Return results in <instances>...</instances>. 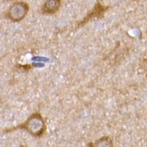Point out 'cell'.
<instances>
[{"label": "cell", "mask_w": 147, "mask_h": 147, "mask_svg": "<svg viewBox=\"0 0 147 147\" xmlns=\"http://www.w3.org/2000/svg\"><path fill=\"white\" fill-rule=\"evenodd\" d=\"M17 129H24L35 138H40L46 131V123L40 113H36L30 116L24 123L19 125L17 127L8 129V131Z\"/></svg>", "instance_id": "1"}, {"label": "cell", "mask_w": 147, "mask_h": 147, "mask_svg": "<svg viewBox=\"0 0 147 147\" xmlns=\"http://www.w3.org/2000/svg\"><path fill=\"white\" fill-rule=\"evenodd\" d=\"M29 11V6L26 2H16L11 5L7 12V16L12 22H20L25 18Z\"/></svg>", "instance_id": "2"}, {"label": "cell", "mask_w": 147, "mask_h": 147, "mask_svg": "<svg viewBox=\"0 0 147 147\" xmlns=\"http://www.w3.org/2000/svg\"><path fill=\"white\" fill-rule=\"evenodd\" d=\"M107 8L108 7H105V6H103L102 4L100 3V2H97L96 4L95 5L94 8H93L91 11L89 12L87 16H86V17L80 23L79 26H81V25H83V24H86V23H88L89 20H91L92 19L102 17L105 11H106Z\"/></svg>", "instance_id": "3"}, {"label": "cell", "mask_w": 147, "mask_h": 147, "mask_svg": "<svg viewBox=\"0 0 147 147\" xmlns=\"http://www.w3.org/2000/svg\"><path fill=\"white\" fill-rule=\"evenodd\" d=\"M60 7L59 0H48L46 1L42 7V13L45 15H52L56 13Z\"/></svg>", "instance_id": "4"}, {"label": "cell", "mask_w": 147, "mask_h": 147, "mask_svg": "<svg viewBox=\"0 0 147 147\" xmlns=\"http://www.w3.org/2000/svg\"><path fill=\"white\" fill-rule=\"evenodd\" d=\"M88 147H113V143L109 137L105 136L94 142H90L88 145Z\"/></svg>", "instance_id": "5"}, {"label": "cell", "mask_w": 147, "mask_h": 147, "mask_svg": "<svg viewBox=\"0 0 147 147\" xmlns=\"http://www.w3.org/2000/svg\"><path fill=\"white\" fill-rule=\"evenodd\" d=\"M142 67L144 70L147 72V54L143 56V59L142 60Z\"/></svg>", "instance_id": "6"}, {"label": "cell", "mask_w": 147, "mask_h": 147, "mask_svg": "<svg viewBox=\"0 0 147 147\" xmlns=\"http://www.w3.org/2000/svg\"><path fill=\"white\" fill-rule=\"evenodd\" d=\"M21 147H24V146H21Z\"/></svg>", "instance_id": "7"}]
</instances>
